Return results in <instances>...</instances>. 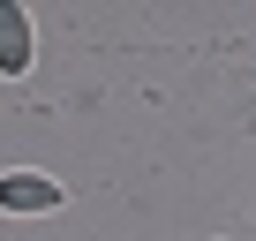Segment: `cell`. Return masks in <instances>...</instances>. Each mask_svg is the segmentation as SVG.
Listing matches in <instances>:
<instances>
[{"instance_id": "1", "label": "cell", "mask_w": 256, "mask_h": 241, "mask_svg": "<svg viewBox=\"0 0 256 241\" xmlns=\"http://www.w3.org/2000/svg\"><path fill=\"white\" fill-rule=\"evenodd\" d=\"M60 204H68V188H60L53 174H30V166L0 174V211H16V218H46V211H60Z\"/></svg>"}, {"instance_id": "2", "label": "cell", "mask_w": 256, "mask_h": 241, "mask_svg": "<svg viewBox=\"0 0 256 241\" xmlns=\"http://www.w3.org/2000/svg\"><path fill=\"white\" fill-rule=\"evenodd\" d=\"M30 60H38V30H30V16H23V0H0V76L23 83Z\"/></svg>"}]
</instances>
